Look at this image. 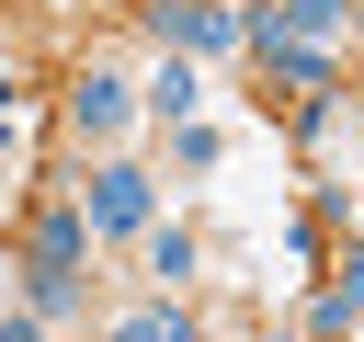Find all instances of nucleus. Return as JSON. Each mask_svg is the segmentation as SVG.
I'll return each instance as SVG.
<instances>
[{"instance_id": "39448f33", "label": "nucleus", "mask_w": 364, "mask_h": 342, "mask_svg": "<svg viewBox=\"0 0 364 342\" xmlns=\"http://www.w3.org/2000/svg\"><path fill=\"white\" fill-rule=\"evenodd\" d=\"M68 114H80V137H114V125H125V80H114V68H91V80L68 91Z\"/></svg>"}, {"instance_id": "7ed1b4c3", "label": "nucleus", "mask_w": 364, "mask_h": 342, "mask_svg": "<svg viewBox=\"0 0 364 342\" xmlns=\"http://www.w3.org/2000/svg\"><path fill=\"white\" fill-rule=\"evenodd\" d=\"M80 217H91V228H114V239H125V228H148V171H125V160H114V171H91Z\"/></svg>"}, {"instance_id": "f03ea898", "label": "nucleus", "mask_w": 364, "mask_h": 342, "mask_svg": "<svg viewBox=\"0 0 364 342\" xmlns=\"http://www.w3.org/2000/svg\"><path fill=\"white\" fill-rule=\"evenodd\" d=\"M250 46H262V68H273V80L330 91V46H318V34H284V23H262V11H250Z\"/></svg>"}, {"instance_id": "1a4fd4ad", "label": "nucleus", "mask_w": 364, "mask_h": 342, "mask_svg": "<svg viewBox=\"0 0 364 342\" xmlns=\"http://www.w3.org/2000/svg\"><path fill=\"white\" fill-rule=\"evenodd\" d=\"M114 342H193V331H182V308H136V319H125Z\"/></svg>"}, {"instance_id": "20e7f679", "label": "nucleus", "mask_w": 364, "mask_h": 342, "mask_svg": "<svg viewBox=\"0 0 364 342\" xmlns=\"http://www.w3.org/2000/svg\"><path fill=\"white\" fill-rule=\"evenodd\" d=\"M159 34H171V46H239L250 23H239V11H216V0H159Z\"/></svg>"}, {"instance_id": "423d86ee", "label": "nucleus", "mask_w": 364, "mask_h": 342, "mask_svg": "<svg viewBox=\"0 0 364 342\" xmlns=\"http://www.w3.org/2000/svg\"><path fill=\"white\" fill-rule=\"evenodd\" d=\"M353 319H364V262H341V285L318 296V319H307V331H353Z\"/></svg>"}, {"instance_id": "f257e3e1", "label": "nucleus", "mask_w": 364, "mask_h": 342, "mask_svg": "<svg viewBox=\"0 0 364 342\" xmlns=\"http://www.w3.org/2000/svg\"><path fill=\"white\" fill-rule=\"evenodd\" d=\"M80 251H91V217L80 205H46V228H34V308H68L80 296Z\"/></svg>"}, {"instance_id": "0eeeda50", "label": "nucleus", "mask_w": 364, "mask_h": 342, "mask_svg": "<svg viewBox=\"0 0 364 342\" xmlns=\"http://www.w3.org/2000/svg\"><path fill=\"white\" fill-rule=\"evenodd\" d=\"M193 91H205V80H193V68H182V57H171V68H159V80H148V103H159V114H171V125H182V114H193Z\"/></svg>"}, {"instance_id": "9b49d317", "label": "nucleus", "mask_w": 364, "mask_h": 342, "mask_svg": "<svg viewBox=\"0 0 364 342\" xmlns=\"http://www.w3.org/2000/svg\"><path fill=\"white\" fill-rule=\"evenodd\" d=\"M0 137H11V91H0Z\"/></svg>"}, {"instance_id": "6e6552de", "label": "nucleus", "mask_w": 364, "mask_h": 342, "mask_svg": "<svg viewBox=\"0 0 364 342\" xmlns=\"http://www.w3.org/2000/svg\"><path fill=\"white\" fill-rule=\"evenodd\" d=\"M148 274H159V285H182V274H193V239H182V228H159V239H148Z\"/></svg>"}, {"instance_id": "9d476101", "label": "nucleus", "mask_w": 364, "mask_h": 342, "mask_svg": "<svg viewBox=\"0 0 364 342\" xmlns=\"http://www.w3.org/2000/svg\"><path fill=\"white\" fill-rule=\"evenodd\" d=\"M0 342H46V331H34V319H11V331H0Z\"/></svg>"}]
</instances>
